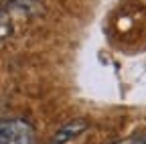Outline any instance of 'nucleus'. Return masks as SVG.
I'll use <instances>...</instances> for the list:
<instances>
[{
	"mask_svg": "<svg viewBox=\"0 0 146 144\" xmlns=\"http://www.w3.org/2000/svg\"><path fill=\"white\" fill-rule=\"evenodd\" d=\"M0 134H4L10 144H36L35 130L25 120H0Z\"/></svg>",
	"mask_w": 146,
	"mask_h": 144,
	"instance_id": "f257e3e1",
	"label": "nucleus"
},
{
	"mask_svg": "<svg viewBox=\"0 0 146 144\" xmlns=\"http://www.w3.org/2000/svg\"><path fill=\"white\" fill-rule=\"evenodd\" d=\"M87 126H89V122H87L85 118L71 120V122H67L65 126H61V128L53 134L51 144H67V142H71L73 138H77L79 134H83V132L87 130Z\"/></svg>",
	"mask_w": 146,
	"mask_h": 144,
	"instance_id": "f03ea898",
	"label": "nucleus"
},
{
	"mask_svg": "<svg viewBox=\"0 0 146 144\" xmlns=\"http://www.w3.org/2000/svg\"><path fill=\"white\" fill-rule=\"evenodd\" d=\"M112 144H146V136H130V138H122Z\"/></svg>",
	"mask_w": 146,
	"mask_h": 144,
	"instance_id": "20e7f679",
	"label": "nucleus"
},
{
	"mask_svg": "<svg viewBox=\"0 0 146 144\" xmlns=\"http://www.w3.org/2000/svg\"><path fill=\"white\" fill-rule=\"evenodd\" d=\"M8 8L21 12V14H25V16L39 14V12L43 10V6H41L39 0H12V2L8 4Z\"/></svg>",
	"mask_w": 146,
	"mask_h": 144,
	"instance_id": "7ed1b4c3",
	"label": "nucleus"
},
{
	"mask_svg": "<svg viewBox=\"0 0 146 144\" xmlns=\"http://www.w3.org/2000/svg\"><path fill=\"white\" fill-rule=\"evenodd\" d=\"M10 33H12L10 23H8V25H0V41H4L6 37H10Z\"/></svg>",
	"mask_w": 146,
	"mask_h": 144,
	"instance_id": "39448f33",
	"label": "nucleus"
},
{
	"mask_svg": "<svg viewBox=\"0 0 146 144\" xmlns=\"http://www.w3.org/2000/svg\"><path fill=\"white\" fill-rule=\"evenodd\" d=\"M0 144H10V142H8V138H6L4 134H0Z\"/></svg>",
	"mask_w": 146,
	"mask_h": 144,
	"instance_id": "0eeeda50",
	"label": "nucleus"
},
{
	"mask_svg": "<svg viewBox=\"0 0 146 144\" xmlns=\"http://www.w3.org/2000/svg\"><path fill=\"white\" fill-rule=\"evenodd\" d=\"M8 21H10L8 10H2V8H0V25H8Z\"/></svg>",
	"mask_w": 146,
	"mask_h": 144,
	"instance_id": "423d86ee",
	"label": "nucleus"
},
{
	"mask_svg": "<svg viewBox=\"0 0 146 144\" xmlns=\"http://www.w3.org/2000/svg\"><path fill=\"white\" fill-rule=\"evenodd\" d=\"M0 4H2V0H0Z\"/></svg>",
	"mask_w": 146,
	"mask_h": 144,
	"instance_id": "6e6552de",
	"label": "nucleus"
}]
</instances>
